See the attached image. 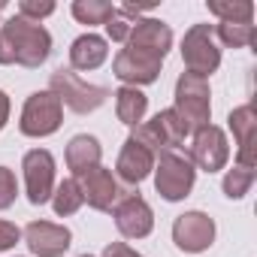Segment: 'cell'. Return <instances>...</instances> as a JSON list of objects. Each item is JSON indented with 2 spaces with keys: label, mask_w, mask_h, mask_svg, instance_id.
<instances>
[{
  "label": "cell",
  "mask_w": 257,
  "mask_h": 257,
  "mask_svg": "<svg viewBox=\"0 0 257 257\" xmlns=\"http://www.w3.org/2000/svg\"><path fill=\"white\" fill-rule=\"evenodd\" d=\"M0 40H4L10 64L28 67V70L43 67L52 55V34L40 22H31L19 13L7 22H0Z\"/></svg>",
  "instance_id": "cell-1"
},
{
  "label": "cell",
  "mask_w": 257,
  "mask_h": 257,
  "mask_svg": "<svg viewBox=\"0 0 257 257\" xmlns=\"http://www.w3.org/2000/svg\"><path fill=\"white\" fill-rule=\"evenodd\" d=\"M49 91L61 100V106L73 109L76 115L97 112V109L109 100V88L85 82V79H82L76 70H70V67H61V70L52 73V79H49Z\"/></svg>",
  "instance_id": "cell-2"
},
{
  "label": "cell",
  "mask_w": 257,
  "mask_h": 257,
  "mask_svg": "<svg viewBox=\"0 0 257 257\" xmlns=\"http://www.w3.org/2000/svg\"><path fill=\"white\" fill-rule=\"evenodd\" d=\"M173 112L179 115V121L185 124L188 134H197L200 127L209 124L212 118V91H209V79L182 73L176 82V103Z\"/></svg>",
  "instance_id": "cell-3"
},
{
  "label": "cell",
  "mask_w": 257,
  "mask_h": 257,
  "mask_svg": "<svg viewBox=\"0 0 257 257\" xmlns=\"http://www.w3.org/2000/svg\"><path fill=\"white\" fill-rule=\"evenodd\" d=\"M152 173H155V191L167 203L185 200L194 191V182H197V167L182 152H164V155H158Z\"/></svg>",
  "instance_id": "cell-4"
},
{
  "label": "cell",
  "mask_w": 257,
  "mask_h": 257,
  "mask_svg": "<svg viewBox=\"0 0 257 257\" xmlns=\"http://www.w3.org/2000/svg\"><path fill=\"white\" fill-rule=\"evenodd\" d=\"M182 61L191 76L209 79L221 67V49L215 43L212 25H191L182 37Z\"/></svg>",
  "instance_id": "cell-5"
},
{
  "label": "cell",
  "mask_w": 257,
  "mask_h": 257,
  "mask_svg": "<svg viewBox=\"0 0 257 257\" xmlns=\"http://www.w3.org/2000/svg\"><path fill=\"white\" fill-rule=\"evenodd\" d=\"M185 137H188V131H185V124L179 121V115L173 109H161L152 121L137 124L134 134H131V140L146 146L155 158L164 155V152H176L185 143Z\"/></svg>",
  "instance_id": "cell-6"
},
{
  "label": "cell",
  "mask_w": 257,
  "mask_h": 257,
  "mask_svg": "<svg viewBox=\"0 0 257 257\" xmlns=\"http://www.w3.org/2000/svg\"><path fill=\"white\" fill-rule=\"evenodd\" d=\"M64 124V106L52 91H34L25 106H22V118H19V131L25 137H52L58 127Z\"/></svg>",
  "instance_id": "cell-7"
},
{
  "label": "cell",
  "mask_w": 257,
  "mask_h": 257,
  "mask_svg": "<svg viewBox=\"0 0 257 257\" xmlns=\"http://www.w3.org/2000/svg\"><path fill=\"white\" fill-rule=\"evenodd\" d=\"M76 185H79V191H82V200H85L91 209H97V212H112V209L121 203L124 194L134 191V188L121 185V182L115 179V173L106 170V167H94V170L76 176Z\"/></svg>",
  "instance_id": "cell-8"
},
{
  "label": "cell",
  "mask_w": 257,
  "mask_h": 257,
  "mask_svg": "<svg viewBox=\"0 0 257 257\" xmlns=\"http://www.w3.org/2000/svg\"><path fill=\"white\" fill-rule=\"evenodd\" d=\"M25 170V188H28V200L34 206H43L52 200L55 194V158L49 149H31L22 161Z\"/></svg>",
  "instance_id": "cell-9"
},
{
  "label": "cell",
  "mask_w": 257,
  "mask_h": 257,
  "mask_svg": "<svg viewBox=\"0 0 257 257\" xmlns=\"http://www.w3.org/2000/svg\"><path fill=\"white\" fill-rule=\"evenodd\" d=\"M112 218H115V227L124 239H146L155 230V212L140 197L137 188L121 197V203L112 209Z\"/></svg>",
  "instance_id": "cell-10"
},
{
  "label": "cell",
  "mask_w": 257,
  "mask_h": 257,
  "mask_svg": "<svg viewBox=\"0 0 257 257\" xmlns=\"http://www.w3.org/2000/svg\"><path fill=\"white\" fill-rule=\"evenodd\" d=\"M191 164L206 170V173H218L227 167L230 161V143H227V134L215 124H206L194 134V143H191Z\"/></svg>",
  "instance_id": "cell-11"
},
{
  "label": "cell",
  "mask_w": 257,
  "mask_h": 257,
  "mask_svg": "<svg viewBox=\"0 0 257 257\" xmlns=\"http://www.w3.org/2000/svg\"><path fill=\"white\" fill-rule=\"evenodd\" d=\"M173 242L185 254H200L215 242V221L206 212H185L173 221Z\"/></svg>",
  "instance_id": "cell-12"
},
{
  "label": "cell",
  "mask_w": 257,
  "mask_h": 257,
  "mask_svg": "<svg viewBox=\"0 0 257 257\" xmlns=\"http://www.w3.org/2000/svg\"><path fill=\"white\" fill-rule=\"evenodd\" d=\"M31 254L37 257H61L70 245H73V233L64 224H52V221H31L22 230Z\"/></svg>",
  "instance_id": "cell-13"
},
{
  "label": "cell",
  "mask_w": 257,
  "mask_h": 257,
  "mask_svg": "<svg viewBox=\"0 0 257 257\" xmlns=\"http://www.w3.org/2000/svg\"><path fill=\"white\" fill-rule=\"evenodd\" d=\"M127 49L164 61L167 52L173 49V31H170V25L161 22V19H140V22L134 25L131 37H127Z\"/></svg>",
  "instance_id": "cell-14"
},
{
  "label": "cell",
  "mask_w": 257,
  "mask_h": 257,
  "mask_svg": "<svg viewBox=\"0 0 257 257\" xmlns=\"http://www.w3.org/2000/svg\"><path fill=\"white\" fill-rule=\"evenodd\" d=\"M161 64L158 58H149L143 52H134V49H121L112 61V73L124 82V85H131V88H140V85H152L158 82L161 76Z\"/></svg>",
  "instance_id": "cell-15"
},
{
  "label": "cell",
  "mask_w": 257,
  "mask_h": 257,
  "mask_svg": "<svg viewBox=\"0 0 257 257\" xmlns=\"http://www.w3.org/2000/svg\"><path fill=\"white\" fill-rule=\"evenodd\" d=\"M152 170H155V155L146 146H140L137 140L127 137L121 152H118V161H115V179L127 188H134L143 179H149Z\"/></svg>",
  "instance_id": "cell-16"
},
{
  "label": "cell",
  "mask_w": 257,
  "mask_h": 257,
  "mask_svg": "<svg viewBox=\"0 0 257 257\" xmlns=\"http://www.w3.org/2000/svg\"><path fill=\"white\" fill-rule=\"evenodd\" d=\"M227 124H230V131H233V137H236V164L254 170V134H257L254 106H251V103L236 106V109L227 115Z\"/></svg>",
  "instance_id": "cell-17"
},
{
  "label": "cell",
  "mask_w": 257,
  "mask_h": 257,
  "mask_svg": "<svg viewBox=\"0 0 257 257\" xmlns=\"http://www.w3.org/2000/svg\"><path fill=\"white\" fill-rule=\"evenodd\" d=\"M106 58H109V43L103 37L91 34V31L76 37L73 46H70V70H85V73L97 70Z\"/></svg>",
  "instance_id": "cell-18"
},
{
  "label": "cell",
  "mask_w": 257,
  "mask_h": 257,
  "mask_svg": "<svg viewBox=\"0 0 257 257\" xmlns=\"http://www.w3.org/2000/svg\"><path fill=\"white\" fill-rule=\"evenodd\" d=\"M64 158H67V170H70L73 179H76V176H82V173L100 167V158H103L100 140H97V137H88V134H79V137H73V140L67 143V155H64Z\"/></svg>",
  "instance_id": "cell-19"
},
{
  "label": "cell",
  "mask_w": 257,
  "mask_h": 257,
  "mask_svg": "<svg viewBox=\"0 0 257 257\" xmlns=\"http://www.w3.org/2000/svg\"><path fill=\"white\" fill-rule=\"evenodd\" d=\"M112 97H115V115H118L121 124H127V127L143 124V118H146V112H149V97H146L140 88L124 85V88H118Z\"/></svg>",
  "instance_id": "cell-20"
},
{
  "label": "cell",
  "mask_w": 257,
  "mask_h": 257,
  "mask_svg": "<svg viewBox=\"0 0 257 257\" xmlns=\"http://www.w3.org/2000/svg\"><path fill=\"white\" fill-rule=\"evenodd\" d=\"M143 13H146V7H134V4H124V7L112 10V16L106 22V37L112 43H127V37H131L134 25L143 19Z\"/></svg>",
  "instance_id": "cell-21"
},
{
  "label": "cell",
  "mask_w": 257,
  "mask_h": 257,
  "mask_svg": "<svg viewBox=\"0 0 257 257\" xmlns=\"http://www.w3.org/2000/svg\"><path fill=\"white\" fill-rule=\"evenodd\" d=\"M212 31L221 40V46H227V49H245L254 43L251 22H218V25H212Z\"/></svg>",
  "instance_id": "cell-22"
},
{
  "label": "cell",
  "mask_w": 257,
  "mask_h": 257,
  "mask_svg": "<svg viewBox=\"0 0 257 257\" xmlns=\"http://www.w3.org/2000/svg\"><path fill=\"white\" fill-rule=\"evenodd\" d=\"M82 191L76 185V179H64L61 185H55V194H52V206H55V215L67 218V215H76L82 209Z\"/></svg>",
  "instance_id": "cell-23"
},
{
  "label": "cell",
  "mask_w": 257,
  "mask_h": 257,
  "mask_svg": "<svg viewBox=\"0 0 257 257\" xmlns=\"http://www.w3.org/2000/svg\"><path fill=\"white\" fill-rule=\"evenodd\" d=\"M73 19L82 22V25H106L109 16H112V4H106V0H73Z\"/></svg>",
  "instance_id": "cell-24"
},
{
  "label": "cell",
  "mask_w": 257,
  "mask_h": 257,
  "mask_svg": "<svg viewBox=\"0 0 257 257\" xmlns=\"http://www.w3.org/2000/svg\"><path fill=\"white\" fill-rule=\"evenodd\" d=\"M209 13L221 22H251L254 7L248 0H209Z\"/></svg>",
  "instance_id": "cell-25"
},
{
  "label": "cell",
  "mask_w": 257,
  "mask_h": 257,
  "mask_svg": "<svg viewBox=\"0 0 257 257\" xmlns=\"http://www.w3.org/2000/svg\"><path fill=\"white\" fill-rule=\"evenodd\" d=\"M254 170L251 167H233V170H227V176H224V197H230V200H242L248 191H251V185H254Z\"/></svg>",
  "instance_id": "cell-26"
},
{
  "label": "cell",
  "mask_w": 257,
  "mask_h": 257,
  "mask_svg": "<svg viewBox=\"0 0 257 257\" xmlns=\"http://www.w3.org/2000/svg\"><path fill=\"white\" fill-rule=\"evenodd\" d=\"M19 197V182H16V173L10 167H0V212L10 209Z\"/></svg>",
  "instance_id": "cell-27"
},
{
  "label": "cell",
  "mask_w": 257,
  "mask_h": 257,
  "mask_svg": "<svg viewBox=\"0 0 257 257\" xmlns=\"http://www.w3.org/2000/svg\"><path fill=\"white\" fill-rule=\"evenodd\" d=\"M16 13L25 16V19H31V22H43L46 16L55 13V4H52V0H22Z\"/></svg>",
  "instance_id": "cell-28"
},
{
  "label": "cell",
  "mask_w": 257,
  "mask_h": 257,
  "mask_svg": "<svg viewBox=\"0 0 257 257\" xmlns=\"http://www.w3.org/2000/svg\"><path fill=\"white\" fill-rule=\"evenodd\" d=\"M22 239V230L13 221H0V251H10Z\"/></svg>",
  "instance_id": "cell-29"
},
{
  "label": "cell",
  "mask_w": 257,
  "mask_h": 257,
  "mask_svg": "<svg viewBox=\"0 0 257 257\" xmlns=\"http://www.w3.org/2000/svg\"><path fill=\"white\" fill-rule=\"evenodd\" d=\"M103 257H143V254L134 251L127 242H109V245L103 248Z\"/></svg>",
  "instance_id": "cell-30"
},
{
  "label": "cell",
  "mask_w": 257,
  "mask_h": 257,
  "mask_svg": "<svg viewBox=\"0 0 257 257\" xmlns=\"http://www.w3.org/2000/svg\"><path fill=\"white\" fill-rule=\"evenodd\" d=\"M10 97H7V91H0V131L7 127V121H10Z\"/></svg>",
  "instance_id": "cell-31"
},
{
  "label": "cell",
  "mask_w": 257,
  "mask_h": 257,
  "mask_svg": "<svg viewBox=\"0 0 257 257\" xmlns=\"http://www.w3.org/2000/svg\"><path fill=\"white\" fill-rule=\"evenodd\" d=\"M4 10H7V4L0 0V13H4ZM0 64H4V67L10 64V58H7V49H4V40H0Z\"/></svg>",
  "instance_id": "cell-32"
},
{
  "label": "cell",
  "mask_w": 257,
  "mask_h": 257,
  "mask_svg": "<svg viewBox=\"0 0 257 257\" xmlns=\"http://www.w3.org/2000/svg\"><path fill=\"white\" fill-rule=\"evenodd\" d=\"M79 257H94V254H79Z\"/></svg>",
  "instance_id": "cell-33"
}]
</instances>
